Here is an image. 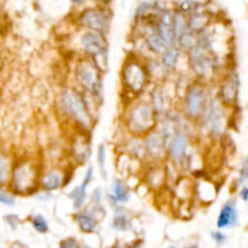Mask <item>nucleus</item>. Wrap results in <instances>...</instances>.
<instances>
[{"instance_id": "1", "label": "nucleus", "mask_w": 248, "mask_h": 248, "mask_svg": "<svg viewBox=\"0 0 248 248\" xmlns=\"http://www.w3.org/2000/svg\"><path fill=\"white\" fill-rule=\"evenodd\" d=\"M57 109L61 115L73 124L78 131L91 132L94 126V115L86 93L75 87H64L57 97Z\"/></svg>"}, {"instance_id": "2", "label": "nucleus", "mask_w": 248, "mask_h": 248, "mask_svg": "<svg viewBox=\"0 0 248 248\" xmlns=\"http://www.w3.org/2000/svg\"><path fill=\"white\" fill-rule=\"evenodd\" d=\"M41 169L33 157H19L12 162L9 189L15 195L27 196L39 190Z\"/></svg>"}, {"instance_id": "3", "label": "nucleus", "mask_w": 248, "mask_h": 248, "mask_svg": "<svg viewBox=\"0 0 248 248\" xmlns=\"http://www.w3.org/2000/svg\"><path fill=\"white\" fill-rule=\"evenodd\" d=\"M124 124L131 136L143 138L147 133L157 127L159 115L149 101H136L126 108Z\"/></svg>"}, {"instance_id": "4", "label": "nucleus", "mask_w": 248, "mask_h": 248, "mask_svg": "<svg viewBox=\"0 0 248 248\" xmlns=\"http://www.w3.org/2000/svg\"><path fill=\"white\" fill-rule=\"evenodd\" d=\"M120 80L125 92L138 97L147 90L152 77L144 61L136 55H128L121 67Z\"/></svg>"}, {"instance_id": "5", "label": "nucleus", "mask_w": 248, "mask_h": 248, "mask_svg": "<svg viewBox=\"0 0 248 248\" xmlns=\"http://www.w3.org/2000/svg\"><path fill=\"white\" fill-rule=\"evenodd\" d=\"M103 70L86 56L75 63L74 78L78 86L96 102H101L103 96Z\"/></svg>"}, {"instance_id": "6", "label": "nucleus", "mask_w": 248, "mask_h": 248, "mask_svg": "<svg viewBox=\"0 0 248 248\" xmlns=\"http://www.w3.org/2000/svg\"><path fill=\"white\" fill-rule=\"evenodd\" d=\"M79 46L84 56L91 58L101 70L106 72L108 65V40L106 34L85 29L79 38Z\"/></svg>"}, {"instance_id": "7", "label": "nucleus", "mask_w": 248, "mask_h": 248, "mask_svg": "<svg viewBox=\"0 0 248 248\" xmlns=\"http://www.w3.org/2000/svg\"><path fill=\"white\" fill-rule=\"evenodd\" d=\"M186 61L190 72L196 80L207 84L212 80L213 75L217 70V60L213 57L212 53L206 50L200 44L186 52Z\"/></svg>"}, {"instance_id": "8", "label": "nucleus", "mask_w": 248, "mask_h": 248, "mask_svg": "<svg viewBox=\"0 0 248 248\" xmlns=\"http://www.w3.org/2000/svg\"><path fill=\"white\" fill-rule=\"evenodd\" d=\"M210 99L206 82L194 80L188 86L183 99V114L189 121L198 123Z\"/></svg>"}, {"instance_id": "9", "label": "nucleus", "mask_w": 248, "mask_h": 248, "mask_svg": "<svg viewBox=\"0 0 248 248\" xmlns=\"http://www.w3.org/2000/svg\"><path fill=\"white\" fill-rule=\"evenodd\" d=\"M224 109L225 107L223 106L217 96H210L205 111L199 119L198 123H200V125L202 126V130L211 138H219L224 133L225 125H227Z\"/></svg>"}, {"instance_id": "10", "label": "nucleus", "mask_w": 248, "mask_h": 248, "mask_svg": "<svg viewBox=\"0 0 248 248\" xmlns=\"http://www.w3.org/2000/svg\"><path fill=\"white\" fill-rule=\"evenodd\" d=\"M78 24L87 31L108 33L111 24V12L107 7H87L78 16Z\"/></svg>"}, {"instance_id": "11", "label": "nucleus", "mask_w": 248, "mask_h": 248, "mask_svg": "<svg viewBox=\"0 0 248 248\" xmlns=\"http://www.w3.org/2000/svg\"><path fill=\"white\" fill-rule=\"evenodd\" d=\"M147 160L150 162H162L167 159L169 138L159 127H155L143 137Z\"/></svg>"}, {"instance_id": "12", "label": "nucleus", "mask_w": 248, "mask_h": 248, "mask_svg": "<svg viewBox=\"0 0 248 248\" xmlns=\"http://www.w3.org/2000/svg\"><path fill=\"white\" fill-rule=\"evenodd\" d=\"M189 143H190L189 133L184 128L179 127L169 140L167 159L179 166L186 164L189 156Z\"/></svg>"}, {"instance_id": "13", "label": "nucleus", "mask_w": 248, "mask_h": 248, "mask_svg": "<svg viewBox=\"0 0 248 248\" xmlns=\"http://www.w3.org/2000/svg\"><path fill=\"white\" fill-rule=\"evenodd\" d=\"M240 91L239 75L235 72H230L225 75L219 84L217 97L225 108H232L237 103Z\"/></svg>"}, {"instance_id": "14", "label": "nucleus", "mask_w": 248, "mask_h": 248, "mask_svg": "<svg viewBox=\"0 0 248 248\" xmlns=\"http://www.w3.org/2000/svg\"><path fill=\"white\" fill-rule=\"evenodd\" d=\"M89 132L78 131L70 140V156L77 165H85L91 156V140Z\"/></svg>"}, {"instance_id": "15", "label": "nucleus", "mask_w": 248, "mask_h": 248, "mask_svg": "<svg viewBox=\"0 0 248 248\" xmlns=\"http://www.w3.org/2000/svg\"><path fill=\"white\" fill-rule=\"evenodd\" d=\"M67 173L61 169H51L41 172L39 178V190L53 193L68 184Z\"/></svg>"}, {"instance_id": "16", "label": "nucleus", "mask_w": 248, "mask_h": 248, "mask_svg": "<svg viewBox=\"0 0 248 248\" xmlns=\"http://www.w3.org/2000/svg\"><path fill=\"white\" fill-rule=\"evenodd\" d=\"M162 162H152L144 173V182L152 190H160L166 183L167 170Z\"/></svg>"}, {"instance_id": "17", "label": "nucleus", "mask_w": 248, "mask_h": 248, "mask_svg": "<svg viewBox=\"0 0 248 248\" xmlns=\"http://www.w3.org/2000/svg\"><path fill=\"white\" fill-rule=\"evenodd\" d=\"M237 222H239V212H237L236 202L235 200L227 201L218 213L216 225L218 229H228L235 227Z\"/></svg>"}, {"instance_id": "18", "label": "nucleus", "mask_w": 248, "mask_h": 248, "mask_svg": "<svg viewBox=\"0 0 248 248\" xmlns=\"http://www.w3.org/2000/svg\"><path fill=\"white\" fill-rule=\"evenodd\" d=\"M149 103L152 104V107L159 116L165 115L167 111H170L169 94L166 93L162 85L156 84L150 90Z\"/></svg>"}, {"instance_id": "19", "label": "nucleus", "mask_w": 248, "mask_h": 248, "mask_svg": "<svg viewBox=\"0 0 248 248\" xmlns=\"http://www.w3.org/2000/svg\"><path fill=\"white\" fill-rule=\"evenodd\" d=\"M74 222L84 234H96L99 229V220L87 210L77 211L74 215Z\"/></svg>"}, {"instance_id": "20", "label": "nucleus", "mask_w": 248, "mask_h": 248, "mask_svg": "<svg viewBox=\"0 0 248 248\" xmlns=\"http://www.w3.org/2000/svg\"><path fill=\"white\" fill-rule=\"evenodd\" d=\"M211 24H212V16L207 11H200L196 9L195 11L188 15V28L194 33H202Z\"/></svg>"}, {"instance_id": "21", "label": "nucleus", "mask_w": 248, "mask_h": 248, "mask_svg": "<svg viewBox=\"0 0 248 248\" xmlns=\"http://www.w3.org/2000/svg\"><path fill=\"white\" fill-rule=\"evenodd\" d=\"M143 38H144L145 47H147L148 51L152 52L153 55L160 56L167 48L166 43H165V41L161 39V36L157 34V31H155L154 26H153V28H150L149 31H145Z\"/></svg>"}, {"instance_id": "22", "label": "nucleus", "mask_w": 248, "mask_h": 248, "mask_svg": "<svg viewBox=\"0 0 248 248\" xmlns=\"http://www.w3.org/2000/svg\"><path fill=\"white\" fill-rule=\"evenodd\" d=\"M110 195L109 199L110 201H113L116 205H125L130 201L131 193L128 186H126V183L121 179H115V181L111 183V189H110Z\"/></svg>"}, {"instance_id": "23", "label": "nucleus", "mask_w": 248, "mask_h": 248, "mask_svg": "<svg viewBox=\"0 0 248 248\" xmlns=\"http://www.w3.org/2000/svg\"><path fill=\"white\" fill-rule=\"evenodd\" d=\"M181 55L182 50L177 45L167 46L166 50L160 55V61H161L162 64L167 68V70L174 72V70L177 69V67H178Z\"/></svg>"}, {"instance_id": "24", "label": "nucleus", "mask_w": 248, "mask_h": 248, "mask_svg": "<svg viewBox=\"0 0 248 248\" xmlns=\"http://www.w3.org/2000/svg\"><path fill=\"white\" fill-rule=\"evenodd\" d=\"M125 152L126 154H128L131 157H133L135 160H138V161H140L143 159H147L144 143H143V138L140 137L131 136L130 140H127V143L125 145Z\"/></svg>"}, {"instance_id": "25", "label": "nucleus", "mask_w": 248, "mask_h": 248, "mask_svg": "<svg viewBox=\"0 0 248 248\" xmlns=\"http://www.w3.org/2000/svg\"><path fill=\"white\" fill-rule=\"evenodd\" d=\"M111 228L116 232H127L132 228V220L124 208L115 207L113 220H111Z\"/></svg>"}, {"instance_id": "26", "label": "nucleus", "mask_w": 248, "mask_h": 248, "mask_svg": "<svg viewBox=\"0 0 248 248\" xmlns=\"http://www.w3.org/2000/svg\"><path fill=\"white\" fill-rule=\"evenodd\" d=\"M68 198L72 201L73 208L75 211L82 210L87 200V186L85 184H79L75 188H73L72 191H69Z\"/></svg>"}, {"instance_id": "27", "label": "nucleus", "mask_w": 248, "mask_h": 248, "mask_svg": "<svg viewBox=\"0 0 248 248\" xmlns=\"http://www.w3.org/2000/svg\"><path fill=\"white\" fill-rule=\"evenodd\" d=\"M199 44V34L194 33L191 31H184L176 39V45L182 50V52H188L193 47H195Z\"/></svg>"}, {"instance_id": "28", "label": "nucleus", "mask_w": 248, "mask_h": 248, "mask_svg": "<svg viewBox=\"0 0 248 248\" xmlns=\"http://www.w3.org/2000/svg\"><path fill=\"white\" fill-rule=\"evenodd\" d=\"M147 68L148 70H149V74L150 77L154 78V79L156 80H160V81H164V80H166V78L169 77V74L171 72L170 70H167V68L165 67L164 64H162V62L159 60H154V58H152V60L147 61Z\"/></svg>"}, {"instance_id": "29", "label": "nucleus", "mask_w": 248, "mask_h": 248, "mask_svg": "<svg viewBox=\"0 0 248 248\" xmlns=\"http://www.w3.org/2000/svg\"><path fill=\"white\" fill-rule=\"evenodd\" d=\"M172 28L176 34V39L177 36L188 31V15L174 9L173 15H172Z\"/></svg>"}, {"instance_id": "30", "label": "nucleus", "mask_w": 248, "mask_h": 248, "mask_svg": "<svg viewBox=\"0 0 248 248\" xmlns=\"http://www.w3.org/2000/svg\"><path fill=\"white\" fill-rule=\"evenodd\" d=\"M12 162L4 154H0V189L9 186L10 176H11Z\"/></svg>"}, {"instance_id": "31", "label": "nucleus", "mask_w": 248, "mask_h": 248, "mask_svg": "<svg viewBox=\"0 0 248 248\" xmlns=\"http://www.w3.org/2000/svg\"><path fill=\"white\" fill-rule=\"evenodd\" d=\"M28 219H29V223H31V228H33L36 232H39V234H47L48 230H50L48 220L46 219L45 216H43L41 213L31 215Z\"/></svg>"}, {"instance_id": "32", "label": "nucleus", "mask_w": 248, "mask_h": 248, "mask_svg": "<svg viewBox=\"0 0 248 248\" xmlns=\"http://www.w3.org/2000/svg\"><path fill=\"white\" fill-rule=\"evenodd\" d=\"M106 161H107V150L106 145L101 144L97 148V164H98L99 173H101L102 178L107 181V167H106Z\"/></svg>"}, {"instance_id": "33", "label": "nucleus", "mask_w": 248, "mask_h": 248, "mask_svg": "<svg viewBox=\"0 0 248 248\" xmlns=\"http://www.w3.org/2000/svg\"><path fill=\"white\" fill-rule=\"evenodd\" d=\"M196 9H198V6H196V2L194 0H179L176 5V10H179L186 15L191 14Z\"/></svg>"}, {"instance_id": "34", "label": "nucleus", "mask_w": 248, "mask_h": 248, "mask_svg": "<svg viewBox=\"0 0 248 248\" xmlns=\"http://www.w3.org/2000/svg\"><path fill=\"white\" fill-rule=\"evenodd\" d=\"M12 194H14L12 191L9 193V191L4 190V188L0 189V203L7 206V207H12V206L16 205V199Z\"/></svg>"}, {"instance_id": "35", "label": "nucleus", "mask_w": 248, "mask_h": 248, "mask_svg": "<svg viewBox=\"0 0 248 248\" xmlns=\"http://www.w3.org/2000/svg\"><path fill=\"white\" fill-rule=\"evenodd\" d=\"M2 219H4V222L6 223L12 230H16L17 228L19 227V224H21V218H19L17 215H15V213L5 215L4 217H2Z\"/></svg>"}, {"instance_id": "36", "label": "nucleus", "mask_w": 248, "mask_h": 248, "mask_svg": "<svg viewBox=\"0 0 248 248\" xmlns=\"http://www.w3.org/2000/svg\"><path fill=\"white\" fill-rule=\"evenodd\" d=\"M58 246L61 248H80L81 247V244L75 237H68V239L62 240Z\"/></svg>"}, {"instance_id": "37", "label": "nucleus", "mask_w": 248, "mask_h": 248, "mask_svg": "<svg viewBox=\"0 0 248 248\" xmlns=\"http://www.w3.org/2000/svg\"><path fill=\"white\" fill-rule=\"evenodd\" d=\"M211 237H212L213 241L217 245H224L227 242V235L222 232V230H215V232H211Z\"/></svg>"}, {"instance_id": "38", "label": "nucleus", "mask_w": 248, "mask_h": 248, "mask_svg": "<svg viewBox=\"0 0 248 248\" xmlns=\"http://www.w3.org/2000/svg\"><path fill=\"white\" fill-rule=\"evenodd\" d=\"M248 181V154L245 159L244 164H242L241 170H240V177H239V184L245 183Z\"/></svg>"}, {"instance_id": "39", "label": "nucleus", "mask_w": 248, "mask_h": 248, "mask_svg": "<svg viewBox=\"0 0 248 248\" xmlns=\"http://www.w3.org/2000/svg\"><path fill=\"white\" fill-rule=\"evenodd\" d=\"M93 174H94L93 166L87 167L86 172H85V174H84V179H82V184H85L86 186H89V184L91 183L92 179H93Z\"/></svg>"}, {"instance_id": "40", "label": "nucleus", "mask_w": 248, "mask_h": 248, "mask_svg": "<svg viewBox=\"0 0 248 248\" xmlns=\"http://www.w3.org/2000/svg\"><path fill=\"white\" fill-rule=\"evenodd\" d=\"M102 196H103V193H102L101 188L94 189L93 193H92L91 202L90 203H94V205H102Z\"/></svg>"}, {"instance_id": "41", "label": "nucleus", "mask_w": 248, "mask_h": 248, "mask_svg": "<svg viewBox=\"0 0 248 248\" xmlns=\"http://www.w3.org/2000/svg\"><path fill=\"white\" fill-rule=\"evenodd\" d=\"M239 195L244 201H248V186H244L241 189H240Z\"/></svg>"}, {"instance_id": "42", "label": "nucleus", "mask_w": 248, "mask_h": 248, "mask_svg": "<svg viewBox=\"0 0 248 248\" xmlns=\"http://www.w3.org/2000/svg\"><path fill=\"white\" fill-rule=\"evenodd\" d=\"M73 2H75V4H80V2H82L84 0H72Z\"/></svg>"}]
</instances>
